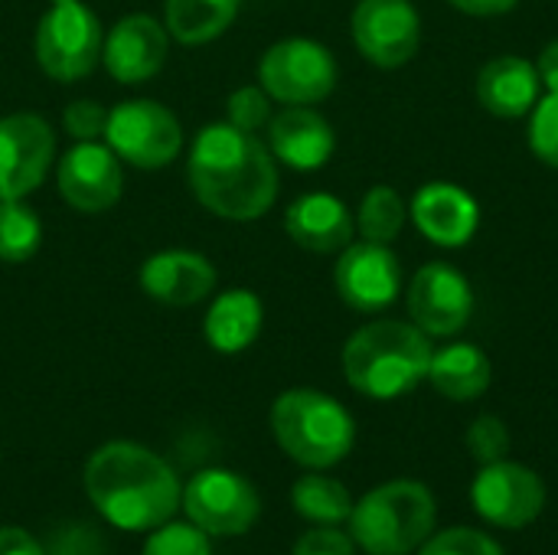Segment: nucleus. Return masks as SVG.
<instances>
[{
    "instance_id": "15",
    "label": "nucleus",
    "mask_w": 558,
    "mask_h": 555,
    "mask_svg": "<svg viewBox=\"0 0 558 555\" xmlns=\"http://www.w3.org/2000/svg\"><path fill=\"white\" fill-rule=\"evenodd\" d=\"M62 200L85 216L108 213L124 193V164L105 141H75L56 164Z\"/></svg>"
},
{
    "instance_id": "29",
    "label": "nucleus",
    "mask_w": 558,
    "mask_h": 555,
    "mask_svg": "<svg viewBox=\"0 0 558 555\" xmlns=\"http://www.w3.org/2000/svg\"><path fill=\"white\" fill-rule=\"evenodd\" d=\"M141 555H213L209 536L193 523H163L154 530Z\"/></svg>"
},
{
    "instance_id": "35",
    "label": "nucleus",
    "mask_w": 558,
    "mask_h": 555,
    "mask_svg": "<svg viewBox=\"0 0 558 555\" xmlns=\"http://www.w3.org/2000/svg\"><path fill=\"white\" fill-rule=\"evenodd\" d=\"M291 555H353V540L333 527L324 530H311L294 543Z\"/></svg>"
},
{
    "instance_id": "10",
    "label": "nucleus",
    "mask_w": 558,
    "mask_h": 555,
    "mask_svg": "<svg viewBox=\"0 0 558 555\" xmlns=\"http://www.w3.org/2000/svg\"><path fill=\"white\" fill-rule=\"evenodd\" d=\"M56 160V134L36 111L0 118V203L26 200L43 186Z\"/></svg>"
},
{
    "instance_id": "14",
    "label": "nucleus",
    "mask_w": 558,
    "mask_h": 555,
    "mask_svg": "<svg viewBox=\"0 0 558 555\" xmlns=\"http://www.w3.org/2000/svg\"><path fill=\"white\" fill-rule=\"evenodd\" d=\"M333 288L347 307L360 314H379L402 294L399 255L379 242H350L333 265Z\"/></svg>"
},
{
    "instance_id": "18",
    "label": "nucleus",
    "mask_w": 558,
    "mask_h": 555,
    "mask_svg": "<svg viewBox=\"0 0 558 555\" xmlns=\"http://www.w3.org/2000/svg\"><path fill=\"white\" fill-rule=\"evenodd\" d=\"M409 216L418 226V232L441 249H461L481 229L477 200L464 186L448 180L418 186V193L409 203Z\"/></svg>"
},
{
    "instance_id": "1",
    "label": "nucleus",
    "mask_w": 558,
    "mask_h": 555,
    "mask_svg": "<svg viewBox=\"0 0 558 555\" xmlns=\"http://www.w3.org/2000/svg\"><path fill=\"white\" fill-rule=\"evenodd\" d=\"M186 180L199 206L229 222H255L278 200V160L252 134L229 121L206 124L186 157Z\"/></svg>"
},
{
    "instance_id": "9",
    "label": "nucleus",
    "mask_w": 558,
    "mask_h": 555,
    "mask_svg": "<svg viewBox=\"0 0 558 555\" xmlns=\"http://www.w3.org/2000/svg\"><path fill=\"white\" fill-rule=\"evenodd\" d=\"M180 504L190 523L199 527L206 536H242L255 527L262 514V500L252 481L226 468L199 471L183 487Z\"/></svg>"
},
{
    "instance_id": "27",
    "label": "nucleus",
    "mask_w": 558,
    "mask_h": 555,
    "mask_svg": "<svg viewBox=\"0 0 558 555\" xmlns=\"http://www.w3.org/2000/svg\"><path fill=\"white\" fill-rule=\"evenodd\" d=\"M43 245V222L33 206L23 200L0 203V262L23 265Z\"/></svg>"
},
{
    "instance_id": "31",
    "label": "nucleus",
    "mask_w": 558,
    "mask_h": 555,
    "mask_svg": "<svg viewBox=\"0 0 558 555\" xmlns=\"http://www.w3.org/2000/svg\"><path fill=\"white\" fill-rule=\"evenodd\" d=\"M226 121L242 131H258L271 121V95L262 85H242L226 98Z\"/></svg>"
},
{
    "instance_id": "20",
    "label": "nucleus",
    "mask_w": 558,
    "mask_h": 555,
    "mask_svg": "<svg viewBox=\"0 0 558 555\" xmlns=\"http://www.w3.org/2000/svg\"><path fill=\"white\" fill-rule=\"evenodd\" d=\"M353 229L356 222L350 206L333 193H304L284 213L288 239L314 255L343 252L353 242Z\"/></svg>"
},
{
    "instance_id": "37",
    "label": "nucleus",
    "mask_w": 558,
    "mask_h": 555,
    "mask_svg": "<svg viewBox=\"0 0 558 555\" xmlns=\"http://www.w3.org/2000/svg\"><path fill=\"white\" fill-rule=\"evenodd\" d=\"M448 3L471 16H504V13L517 10L520 0H448Z\"/></svg>"
},
{
    "instance_id": "39",
    "label": "nucleus",
    "mask_w": 558,
    "mask_h": 555,
    "mask_svg": "<svg viewBox=\"0 0 558 555\" xmlns=\"http://www.w3.org/2000/svg\"><path fill=\"white\" fill-rule=\"evenodd\" d=\"M49 3H65V0H49Z\"/></svg>"
},
{
    "instance_id": "36",
    "label": "nucleus",
    "mask_w": 558,
    "mask_h": 555,
    "mask_svg": "<svg viewBox=\"0 0 558 555\" xmlns=\"http://www.w3.org/2000/svg\"><path fill=\"white\" fill-rule=\"evenodd\" d=\"M0 555H46L43 546L16 527H0Z\"/></svg>"
},
{
    "instance_id": "22",
    "label": "nucleus",
    "mask_w": 558,
    "mask_h": 555,
    "mask_svg": "<svg viewBox=\"0 0 558 555\" xmlns=\"http://www.w3.org/2000/svg\"><path fill=\"white\" fill-rule=\"evenodd\" d=\"M265 324V304L248 288L219 291L203 317V337L216 353H242L248 350Z\"/></svg>"
},
{
    "instance_id": "2",
    "label": "nucleus",
    "mask_w": 558,
    "mask_h": 555,
    "mask_svg": "<svg viewBox=\"0 0 558 555\" xmlns=\"http://www.w3.org/2000/svg\"><path fill=\"white\" fill-rule=\"evenodd\" d=\"M85 494L118 530L144 533L173 520L183 487L173 468L144 445L108 442L85 464Z\"/></svg>"
},
{
    "instance_id": "32",
    "label": "nucleus",
    "mask_w": 558,
    "mask_h": 555,
    "mask_svg": "<svg viewBox=\"0 0 558 555\" xmlns=\"http://www.w3.org/2000/svg\"><path fill=\"white\" fill-rule=\"evenodd\" d=\"M418 555H504V550L490 536H484L481 530L458 527V530H445L438 536H428Z\"/></svg>"
},
{
    "instance_id": "24",
    "label": "nucleus",
    "mask_w": 558,
    "mask_h": 555,
    "mask_svg": "<svg viewBox=\"0 0 558 555\" xmlns=\"http://www.w3.org/2000/svg\"><path fill=\"white\" fill-rule=\"evenodd\" d=\"M242 0H167L163 26L180 46H203L219 39L239 16Z\"/></svg>"
},
{
    "instance_id": "19",
    "label": "nucleus",
    "mask_w": 558,
    "mask_h": 555,
    "mask_svg": "<svg viewBox=\"0 0 558 555\" xmlns=\"http://www.w3.org/2000/svg\"><path fill=\"white\" fill-rule=\"evenodd\" d=\"M268 150L284 167L311 173L333 157L337 134L330 121L311 105H288L268 121Z\"/></svg>"
},
{
    "instance_id": "25",
    "label": "nucleus",
    "mask_w": 558,
    "mask_h": 555,
    "mask_svg": "<svg viewBox=\"0 0 558 555\" xmlns=\"http://www.w3.org/2000/svg\"><path fill=\"white\" fill-rule=\"evenodd\" d=\"M291 504L304 520L320 523V527L347 523L353 514V500H350L347 487L333 478H324V474L301 478L291 491Z\"/></svg>"
},
{
    "instance_id": "30",
    "label": "nucleus",
    "mask_w": 558,
    "mask_h": 555,
    "mask_svg": "<svg viewBox=\"0 0 558 555\" xmlns=\"http://www.w3.org/2000/svg\"><path fill=\"white\" fill-rule=\"evenodd\" d=\"M468 451L484 468L510 455V429L497 415H477L468 429Z\"/></svg>"
},
{
    "instance_id": "6",
    "label": "nucleus",
    "mask_w": 558,
    "mask_h": 555,
    "mask_svg": "<svg viewBox=\"0 0 558 555\" xmlns=\"http://www.w3.org/2000/svg\"><path fill=\"white\" fill-rule=\"evenodd\" d=\"M101 46H105L101 20L82 0L52 3L43 13L33 39L39 69L62 85L92 75L101 65Z\"/></svg>"
},
{
    "instance_id": "17",
    "label": "nucleus",
    "mask_w": 558,
    "mask_h": 555,
    "mask_svg": "<svg viewBox=\"0 0 558 555\" xmlns=\"http://www.w3.org/2000/svg\"><path fill=\"white\" fill-rule=\"evenodd\" d=\"M141 291L167 307H190L216 291V265L193 249H163L144 258L137 272Z\"/></svg>"
},
{
    "instance_id": "12",
    "label": "nucleus",
    "mask_w": 558,
    "mask_h": 555,
    "mask_svg": "<svg viewBox=\"0 0 558 555\" xmlns=\"http://www.w3.org/2000/svg\"><path fill=\"white\" fill-rule=\"evenodd\" d=\"M409 317L428 337H454L471 324L474 288L451 262L422 265L405 291Z\"/></svg>"
},
{
    "instance_id": "28",
    "label": "nucleus",
    "mask_w": 558,
    "mask_h": 555,
    "mask_svg": "<svg viewBox=\"0 0 558 555\" xmlns=\"http://www.w3.org/2000/svg\"><path fill=\"white\" fill-rule=\"evenodd\" d=\"M530 150L558 170V95L549 92L530 111Z\"/></svg>"
},
{
    "instance_id": "38",
    "label": "nucleus",
    "mask_w": 558,
    "mask_h": 555,
    "mask_svg": "<svg viewBox=\"0 0 558 555\" xmlns=\"http://www.w3.org/2000/svg\"><path fill=\"white\" fill-rule=\"evenodd\" d=\"M536 72H539V82H543L549 92H556L558 95V39H553V43L539 52Z\"/></svg>"
},
{
    "instance_id": "8",
    "label": "nucleus",
    "mask_w": 558,
    "mask_h": 555,
    "mask_svg": "<svg viewBox=\"0 0 558 555\" xmlns=\"http://www.w3.org/2000/svg\"><path fill=\"white\" fill-rule=\"evenodd\" d=\"M340 79L333 52L307 36H288L258 59V85L281 105H317Z\"/></svg>"
},
{
    "instance_id": "7",
    "label": "nucleus",
    "mask_w": 558,
    "mask_h": 555,
    "mask_svg": "<svg viewBox=\"0 0 558 555\" xmlns=\"http://www.w3.org/2000/svg\"><path fill=\"white\" fill-rule=\"evenodd\" d=\"M105 144L121 164L137 170L170 167L183 150V128L177 114L154 98H131L108 108Z\"/></svg>"
},
{
    "instance_id": "26",
    "label": "nucleus",
    "mask_w": 558,
    "mask_h": 555,
    "mask_svg": "<svg viewBox=\"0 0 558 555\" xmlns=\"http://www.w3.org/2000/svg\"><path fill=\"white\" fill-rule=\"evenodd\" d=\"M405 216H409V206L405 200L399 196L396 186H373L363 203H360V213H356V229L366 242H379V245H389L399 239L402 226H405Z\"/></svg>"
},
{
    "instance_id": "3",
    "label": "nucleus",
    "mask_w": 558,
    "mask_h": 555,
    "mask_svg": "<svg viewBox=\"0 0 558 555\" xmlns=\"http://www.w3.org/2000/svg\"><path fill=\"white\" fill-rule=\"evenodd\" d=\"M432 337L405 321H373L343 347V376L366 399H399L428 379Z\"/></svg>"
},
{
    "instance_id": "4",
    "label": "nucleus",
    "mask_w": 558,
    "mask_h": 555,
    "mask_svg": "<svg viewBox=\"0 0 558 555\" xmlns=\"http://www.w3.org/2000/svg\"><path fill=\"white\" fill-rule=\"evenodd\" d=\"M271 432L278 448L301 468H333L356 442L353 415L320 389H288L271 406Z\"/></svg>"
},
{
    "instance_id": "23",
    "label": "nucleus",
    "mask_w": 558,
    "mask_h": 555,
    "mask_svg": "<svg viewBox=\"0 0 558 555\" xmlns=\"http://www.w3.org/2000/svg\"><path fill=\"white\" fill-rule=\"evenodd\" d=\"M494 370L481 347L451 343L432 353L428 383L451 402H474L490 389Z\"/></svg>"
},
{
    "instance_id": "33",
    "label": "nucleus",
    "mask_w": 558,
    "mask_h": 555,
    "mask_svg": "<svg viewBox=\"0 0 558 555\" xmlns=\"http://www.w3.org/2000/svg\"><path fill=\"white\" fill-rule=\"evenodd\" d=\"M108 124V108L95 98L69 101L62 111V128L72 141H101Z\"/></svg>"
},
{
    "instance_id": "34",
    "label": "nucleus",
    "mask_w": 558,
    "mask_h": 555,
    "mask_svg": "<svg viewBox=\"0 0 558 555\" xmlns=\"http://www.w3.org/2000/svg\"><path fill=\"white\" fill-rule=\"evenodd\" d=\"M46 555H105L101 536L85 527V523H72V527H59L49 536V546L43 550Z\"/></svg>"
},
{
    "instance_id": "13",
    "label": "nucleus",
    "mask_w": 558,
    "mask_h": 555,
    "mask_svg": "<svg viewBox=\"0 0 558 555\" xmlns=\"http://www.w3.org/2000/svg\"><path fill=\"white\" fill-rule=\"evenodd\" d=\"M471 504L481 520L500 530H523L543 514L546 484L536 471L504 458L477 471L471 484Z\"/></svg>"
},
{
    "instance_id": "5",
    "label": "nucleus",
    "mask_w": 558,
    "mask_h": 555,
    "mask_svg": "<svg viewBox=\"0 0 558 555\" xmlns=\"http://www.w3.org/2000/svg\"><path fill=\"white\" fill-rule=\"evenodd\" d=\"M435 497L418 481H389L350 514V540L369 555H409L435 530Z\"/></svg>"
},
{
    "instance_id": "21",
    "label": "nucleus",
    "mask_w": 558,
    "mask_h": 555,
    "mask_svg": "<svg viewBox=\"0 0 558 555\" xmlns=\"http://www.w3.org/2000/svg\"><path fill=\"white\" fill-rule=\"evenodd\" d=\"M539 72L523 56H497L477 75V101L494 118H526L539 101Z\"/></svg>"
},
{
    "instance_id": "16",
    "label": "nucleus",
    "mask_w": 558,
    "mask_h": 555,
    "mask_svg": "<svg viewBox=\"0 0 558 555\" xmlns=\"http://www.w3.org/2000/svg\"><path fill=\"white\" fill-rule=\"evenodd\" d=\"M170 56V33L150 13L121 16L101 46V65L118 85H144L150 82Z\"/></svg>"
},
{
    "instance_id": "11",
    "label": "nucleus",
    "mask_w": 558,
    "mask_h": 555,
    "mask_svg": "<svg viewBox=\"0 0 558 555\" xmlns=\"http://www.w3.org/2000/svg\"><path fill=\"white\" fill-rule=\"evenodd\" d=\"M360 56L379 69H399L415 59L422 16L412 0H360L350 16Z\"/></svg>"
}]
</instances>
